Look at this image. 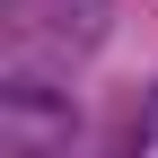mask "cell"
<instances>
[{"mask_svg":"<svg viewBox=\"0 0 158 158\" xmlns=\"http://www.w3.org/2000/svg\"><path fill=\"white\" fill-rule=\"evenodd\" d=\"M114 0H9V53H0V106H44L53 79H70L106 44Z\"/></svg>","mask_w":158,"mask_h":158,"instance_id":"cell-1","label":"cell"}]
</instances>
